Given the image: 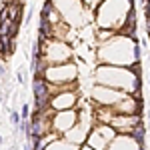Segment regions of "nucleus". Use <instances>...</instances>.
<instances>
[{
	"mask_svg": "<svg viewBox=\"0 0 150 150\" xmlns=\"http://www.w3.org/2000/svg\"><path fill=\"white\" fill-rule=\"evenodd\" d=\"M112 126H104V124H100V126H96L92 130V134L88 136V142L92 144V148L96 150H104L108 148L114 140H112Z\"/></svg>",
	"mask_w": 150,
	"mask_h": 150,
	"instance_id": "1",
	"label": "nucleus"
},
{
	"mask_svg": "<svg viewBox=\"0 0 150 150\" xmlns=\"http://www.w3.org/2000/svg\"><path fill=\"white\" fill-rule=\"evenodd\" d=\"M48 48H50V54H46V62L50 64L60 66L62 62H66L70 58V48L64 42H52V44H48Z\"/></svg>",
	"mask_w": 150,
	"mask_h": 150,
	"instance_id": "2",
	"label": "nucleus"
},
{
	"mask_svg": "<svg viewBox=\"0 0 150 150\" xmlns=\"http://www.w3.org/2000/svg\"><path fill=\"white\" fill-rule=\"evenodd\" d=\"M76 126V112L74 110H64V112H58L54 116V122H52V128L54 130H62V132H68Z\"/></svg>",
	"mask_w": 150,
	"mask_h": 150,
	"instance_id": "3",
	"label": "nucleus"
},
{
	"mask_svg": "<svg viewBox=\"0 0 150 150\" xmlns=\"http://www.w3.org/2000/svg\"><path fill=\"white\" fill-rule=\"evenodd\" d=\"M74 102H76V94L66 90V92H58L56 96L52 98L50 106H52L54 110H58V112H64V110H72Z\"/></svg>",
	"mask_w": 150,
	"mask_h": 150,
	"instance_id": "4",
	"label": "nucleus"
},
{
	"mask_svg": "<svg viewBox=\"0 0 150 150\" xmlns=\"http://www.w3.org/2000/svg\"><path fill=\"white\" fill-rule=\"evenodd\" d=\"M88 132H90V124L80 120V122H76V126L72 128V130L66 132V140L74 142V144H82L84 140L88 138Z\"/></svg>",
	"mask_w": 150,
	"mask_h": 150,
	"instance_id": "5",
	"label": "nucleus"
},
{
	"mask_svg": "<svg viewBox=\"0 0 150 150\" xmlns=\"http://www.w3.org/2000/svg\"><path fill=\"white\" fill-rule=\"evenodd\" d=\"M54 72H58V76H46L48 82H58V84H62V82H68V80H74V76H76V68L72 66V64H60L56 68H52Z\"/></svg>",
	"mask_w": 150,
	"mask_h": 150,
	"instance_id": "6",
	"label": "nucleus"
},
{
	"mask_svg": "<svg viewBox=\"0 0 150 150\" xmlns=\"http://www.w3.org/2000/svg\"><path fill=\"white\" fill-rule=\"evenodd\" d=\"M138 142L134 138H126V136H120L114 138V142L110 144V150H138Z\"/></svg>",
	"mask_w": 150,
	"mask_h": 150,
	"instance_id": "7",
	"label": "nucleus"
},
{
	"mask_svg": "<svg viewBox=\"0 0 150 150\" xmlns=\"http://www.w3.org/2000/svg\"><path fill=\"white\" fill-rule=\"evenodd\" d=\"M46 150H78V144H74L70 140H56V142H50Z\"/></svg>",
	"mask_w": 150,
	"mask_h": 150,
	"instance_id": "8",
	"label": "nucleus"
},
{
	"mask_svg": "<svg viewBox=\"0 0 150 150\" xmlns=\"http://www.w3.org/2000/svg\"><path fill=\"white\" fill-rule=\"evenodd\" d=\"M20 116H22V120H28V116H30V110H28V106L24 104L22 110H20Z\"/></svg>",
	"mask_w": 150,
	"mask_h": 150,
	"instance_id": "9",
	"label": "nucleus"
},
{
	"mask_svg": "<svg viewBox=\"0 0 150 150\" xmlns=\"http://www.w3.org/2000/svg\"><path fill=\"white\" fill-rule=\"evenodd\" d=\"M10 120H12V124H18V122H20V116L16 114V112H12V114H10Z\"/></svg>",
	"mask_w": 150,
	"mask_h": 150,
	"instance_id": "10",
	"label": "nucleus"
},
{
	"mask_svg": "<svg viewBox=\"0 0 150 150\" xmlns=\"http://www.w3.org/2000/svg\"><path fill=\"white\" fill-rule=\"evenodd\" d=\"M80 150H94V148H88V146H82Z\"/></svg>",
	"mask_w": 150,
	"mask_h": 150,
	"instance_id": "11",
	"label": "nucleus"
},
{
	"mask_svg": "<svg viewBox=\"0 0 150 150\" xmlns=\"http://www.w3.org/2000/svg\"><path fill=\"white\" fill-rule=\"evenodd\" d=\"M138 150H144V144H140V146H138Z\"/></svg>",
	"mask_w": 150,
	"mask_h": 150,
	"instance_id": "12",
	"label": "nucleus"
},
{
	"mask_svg": "<svg viewBox=\"0 0 150 150\" xmlns=\"http://www.w3.org/2000/svg\"><path fill=\"white\" fill-rule=\"evenodd\" d=\"M148 122H150V112H148Z\"/></svg>",
	"mask_w": 150,
	"mask_h": 150,
	"instance_id": "13",
	"label": "nucleus"
},
{
	"mask_svg": "<svg viewBox=\"0 0 150 150\" xmlns=\"http://www.w3.org/2000/svg\"><path fill=\"white\" fill-rule=\"evenodd\" d=\"M148 84H150V76H148Z\"/></svg>",
	"mask_w": 150,
	"mask_h": 150,
	"instance_id": "14",
	"label": "nucleus"
}]
</instances>
